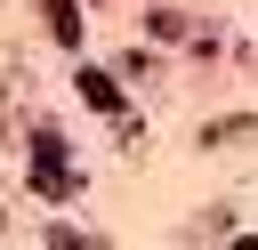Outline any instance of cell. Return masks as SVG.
Masks as SVG:
<instances>
[{
  "label": "cell",
  "instance_id": "6da1fadb",
  "mask_svg": "<svg viewBox=\"0 0 258 250\" xmlns=\"http://www.w3.org/2000/svg\"><path fill=\"white\" fill-rule=\"evenodd\" d=\"M73 145H56V137H32V185L40 194H73V161H64Z\"/></svg>",
  "mask_w": 258,
  "mask_h": 250
},
{
  "label": "cell",
  "instance_id": "7a4b0ae2",
  "mask_svg": "<svg viewBox=\"0 0 258 250\" xmlns=\"http://www.w3.org/2000/svg\"><path fill=\"white\" fill-rule=\"evenodd\" d=\"M81 97H89L97 113H121V89H113V73H81Z\"/></svg>",
  "mask_w": 258,
  "mask_h": 250
},
{
  "label": "cell",
  "instance_id": "3957f363",
  "mask_svg": "<svg viewBox=\"0 0 258 250\" xmlns=\"http://www.w3.org/2000/svg\"><path fill=\"white\" fill-rule=\"evenodd\" d=\"M48 32H56L64 48H81V8H73V0H48Z\"/></svg>",
  "mask_w": 258,
  "mask_h": 250
},
{
  "label": "cell",
  "instance_id": "277c9868",
  "mask_svg": "<svg viewBox=\"0 0 258 250\" xmlns=\"http://www.w3.org/2000/svg\"><path fill=\"white\" fill-rule=\"evenodd\" d=\"M242 137H258V121H210L202 129V145H242Z\"/></svg>",
  "mask_w": 258,
  "mask_h": 250
},
{
  "label": "cell",
  "instance_id": "5b68a950",
  "mask_svg": "<svg viewBox=\"0 0 258 250\" xmlns=\"http://www.w3.org/2000/svg\"><path fill=\"white\" fill-rule=\"evenodd\" d=\"M0 226H8V210H0Z\"/></svg>",
  "mask_w": 258,
  "mask_h": 250
},
{
  "label": "cell",
  "instance_id": "8992f818",
  "mask_svg": "<svg viewBox=\"0 0 258 250\" xmlns=\"http://www.w3.org/2000/svg\"><path fill=\"white\" fill-rule=\"evenodd\" d=\"M0 105H8V89H0Z\"/></svg>",
  "mask_w": 258,
  "mask_h": 250
}]
</instances>
